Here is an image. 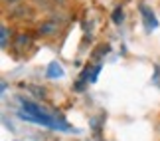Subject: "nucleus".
Masks as SVG:
<instances>
[{
    "instance_id": "1",
    "label": "nucleus",
    "mask_w": 160,
    "mask_h": 141,
    "mask_svg": "<svg viewBox=\"0 0 160 141\" xmlns=\"http://www.w3.org/2000/svg\"><path fill=\"white\" fill-rule=\"evenodd\" d=\"M24 121H32V123H38V125H44V127H50V129H58V131H71V125L63 123L61 119H58L55 115L48 113L44 107H40L38 103L34 101H22V111L18 113Z\"/></svg>"
},
{
    "instance_id": "4",
    "label": "nucleus",
    "mask_w": 160,
    "mask_h": 141,
    "mask_svg": "<svg viewBox=\"0 0 160 141\" xmlns=\"http://www.w3.org/2000/svg\"><path fill=\"white\" fill-rule=\"evenodd\" d=\"M8 40H10V32H8L6 26H2V28H0V46L6 48V46H8Z\"/></svg>"
},
{
    "instance_id": "7",
    "label": "nucleus",
    "mask_w": 160,
    "mask_h": 141,
    "mask_svg": "<svg viewBox=\"0 0 160 141\" xmlns=\"http://www.w3.org/2000/svg\"><path fill=\"white\" fill-rule=\"evenodd\" d=\"M6 2H10V4H14V2H18V0H6Z\"/></svg>"
},
{
    "instance_id": "2",
    "label": "nucleus",
    "mask_w": 160,
    "mask_h": 141,
    "mask_svg": "<svg viewBox=\"0 0 160 141\" xmlns=\"http://www.w3.org/2000/svg\"><path fill=\"white\" fill-rule=\"evenodd\" d=\"M140 14H142V20L146 24V30H154L158 26V20H156V16L150 12V8L146 4H140Z\"/></svg>"
},
{
    "instance_id": "3",
    "label": "nucleus",
    "mask_w": 160,
    "mask_h": 141,
    "mask_svg": "<svg viewBox=\"0 0 160 141\" xmlns=\"http://www.w3.org/2000/svg\"><path fill=\"white\" fill-rule=\"evenodd\" d=\"M63 76V68L58 64V62H52L50 66H48V78H61Z\"/></svg>"
},
{
    "instance_id": "5",
    "label": "nucleus",
    "mask_w": 160,
    "mask_h": 141,
    "mask_svg": "<svg viewBox=\"0 0 160 141\" xmlns=\"http://www.w3.org/2000/svg\"><path fill=\"white\" fill-rule=\"evenodd\" d=\"M55 28H58V24H53V22H46L44 26L40 28V32H42V34H52Z\"/></svg>"
},
{
    "instance_id": "6",
    "label": "nucleus",
    "mask_w": 160,
    "mask_h": 141,
    "mask_svg": "<svg viewBox=\"0 0 160 141\" xmlns=\"http://www.w3.org/2000/svg\"><path fill=\"white\" fill-rule=\"evenodd\" d=\"M121 20H122V10L121 8H115V12H113V22L115 24H121Z\"/></svg>"
}]
</instances>
